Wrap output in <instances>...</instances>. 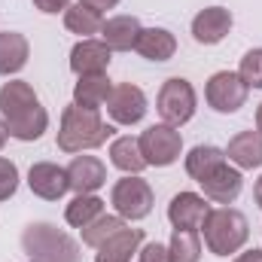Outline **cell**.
<instances>
[{
  "label": "cell",
  "instance_id": "obj_1",
  "mask_svg": "<svg viewBox=\"0 0 262 262\" xmlns=\"http://www.w3.org/2000/svg\"><path fill=\"white\" fill-rule=\"evenodd\" d=\"M0 116L9 128V137L15 140H40L49 125V113L40 104L37 92L25 79H12L0 85Z\"/></svg>",
  "mask_w": 262,
  "mask_h": 262
},
{
  "label": "cell",
  "instance_id": "obj_2",
  "mask_svg": "<svg viewBox=\"0 0 262 262\" xmlns=\"http://www.w3.org/2000/svg\"><path fill=\"white\" fill-rule=\"evenodd\" d=\"M113 137V125L101 119L98 110H85L70 104L61 113V128H58V149L61 152H82L107 143Z\"/></svg>",
  "mask_w": 262,
  "mask_h": 262
},
{
  "label": "cell",
  "instance_id": "obj_3",
  "mask_svg": "<svg viewBox=\"0 0 262 262\" xmlns=\"http://www.w3.org/2000/svg\"><path fill=\"white\" fill-rule=\"evenodd\" d=\"M204 244L213 256H229V253H238L247 238H250V226H247V216L235 207H216L207 213L204 226Z\"/></svg>",
  "mask_w": 262,
  "mask_h": 262
},
{
  "label": "cell",
  "instance_id": "obj_4",
  "mask_svg": "<svg viewBox=\"0 0 262 262\" xmlns=\"http://www.w3.org/2000/svg\"><path fill=\"white\" fill-rule=\"evenodd\" d=\"M21 247L31 262H79L76 241L52 223H31L21 235Z\"/></svg>",
  "mask_w": 262,
  "mask_h": 262
},
{
  "label": "cell",
  "instance_id": "obj_5",
  "mask_svg": "<svg viewBox=\"0 0 262 262\" xmlns=\"http://www.w3.org/2000/svg\"><path fill=\"white\" fill-rule=\"evenodd\" d=\"M195 104L198 101H195L192 82L183 79V76H171V79H165V85L159 89L156 110H159V116H162L168 125L180 128V125H186V122L195 116Z\"/></svg>",
  "mask_w": 262,
  "mask_h": 262
},
{
  "label": "cell",
  "instance_id": "obj_6",
  "mask_svg": "<svg viewBox=\"0 0 262 262\" xmlns=\"http://www.w3.org/2000/svg\"><path fill=\"white\" fill-rule=\"evenodd\" d=\"M137 143H140V152H143L146 165H156V168L174 165V162L180 159V152H183V137H180V131L174 128V125H168V122L149 125V128L137 137Z\"/></svg>",
  "mask_w": 262,
  "mask_h": 262
},
{
  "label": "cell",
  "instance_id": "obj_7",
  "mask_svg": "<svg viewBox=\"0 0 262 262\" xmlns=\"http://www.w3.org/2000/svg\"><path fill=\"white\" fill-rule=\"evenodd\" d=\"M247 82L232 73V70H220L207 79V89H204V98L207 104L216 110V113H238L244 104H247Z\"/></svg>",
  "mask_w": 262,
  "mask_h": 262
},
{
  "label": "cell",
  "instance_id": "obj_8",
  "mask_svg": "<svg viewBox=\"0 0 262 262\" xmlns=\"http://www.w3.org/2000/svg\"><path fill=\"white\" fill-rule=\"evenodd\" d=\"M110 201H113V207H116V213L122 220H143L152 210V189L137 174H128L125 180H119L113 186Z\"/></svg>",
  "mask_w": 262,
  "mask_h": 262
},
{
  "label": "cell",
  "instance_id": "obj_9",
  "mask_svg": "<svg viewBox=\"0 0 262 262\" xmlns=\"http://www.w3.org/2000/svg\"><path fill=\"white\" fill-rule=\"evenodd\" d=\"M107 113L119 125H137L146 116V95L131 82L113 85V92L107 98Z\"/></svg>",
  "mask_w": 262,
  "mask_h": 262
},
{
  "label": "cell",
  "instance_id": "obj_10",
  "mask_svg": "<svg viewBox=\"0 0 262 262\" xmlns=\"http://www.w3.org/2000/svg\"><path fill=\"white\" fill-rule=\"evenodd\" d=\"M67 180L76 195H95L107 183V165L98 156H76L67 165Z\"/></svg>",
  "mask_w": 262,
  "mask_h": 262
},
{
  "label": "cell",
  "instance_id": "obj_11",
  "mask_svg": "<svg viewBox=\"0 0 262 262\" xmlns=\"http://www.w3.org/2000/svg\"><path fill=\"white\" fill-rule=\"evenodd\" d=\"M28 186H31L34 195L46 198V201H58L70 189L67 168H58L55 162H37L28 171Z\"/></svg>",
  "mask_w": 262,
  "mask_h": 262
},
{
  "label": "cell",
  "instance_id": "obj_12",
  "mask_svg": "<svg viewBox=\"0 0 262 262\" xmlns=\"http://www.w3.org/2000/svg\"><path fill=\"white\" fill-rule=\"evenodd\" d=\"M110 55L113 49L104 43V40H79L73 49H70V70L76 76H92V73H107L110 67Z\"/></svg>",
  "mask_w": 262,
  "mask_h": 262
},
{
  "label": "cell",
  "instance_id": "obj_13",
  "mask_svg": "<svg viewBox=\"0 0 262 262\" xmlns=\"http://www.w3.org/2000/svg\"><path fill=\"white\" fill-rule=\"evenodd\" d=\"M210 207L207 201L198 195V192H180V195L171 198L168 204V220L174 229H186V232H198L207 220Z\"/></svg>",
  "mask_w": 262,
  "mask_h": 262
},
{
  "label": "cell",
  "instance_id": "obj_14",
  "mask_svg": "<svg viewBox=\"0 0 262 262\" xmlns=\"http://www.w3.org/2000/svg\"><path fill=\"white\" fill-rule=\"evenodd\" d=\"M232 31V12L223 6H207L192 18V37L201 46H216Z\"/></svg>",
  "mask_w": 262,
  "mask_h": 262
},
{
  "label": "cell",
  "instance_id": "obj_15",
  "mask_svg": "<svg viewBox=\"0 0 262 262\" xmlns=\"http://www.w3.org/2000/svg\"><path fill=\"white\" fill-rule=\"evenodd\" d=\"M201 189H204V195L210 198V201H216V204H232L235 198L241 195V189H244V177H241L238 168L220 165L207 180H201Z\"/></svg>",
  "mask_w": 262,
  "mask_h": 262
},
{
  "label": "cell",
  "instance_id": "obj_16",
  "mask_svg": "<svg viewBox=\"0 0 262 262\" xmlns=\"http://www.w3.org/2000/svg\"><path fill=\"white\" fill-rule=\"evenodd\" d=\"M140 21L134 15H113L101 25V40L113 49V52H131L137 46L140 37Z\"/></svg>",
  "mask_w": 262,
  "mask_h": 262
},
{
  "label": "cell",
  "instance_id": "obj_17",
  "mask_svg": "<svg viewBox=\"0 0 262 262\" xmlns=\"http://www.w3.org/2000/svg\"><path fill=\"white\" fill-rule=\"evenodd\" d=\"M229 162H235L238 171H253L262 168V134L259 131H241L229 140V149H226Z\"/></svg>",
  "mask_w": 262,
  "mask_h": 262
},
{
  "label": "cell",
  "instance_id": "obj_18",
  "mask_svg": "<svg viewBox=\"0 0 262 262\" xmlns=\"http://www.w3.org/2000/svg\"><path fill=\"white\" fill-rule=\"evenodd\" d=\"M140 241H143V232L125 226L122 232H116L113 238H107V241L98 247L95 262H131V256H134L137 247H140Z\"/></svg>",
  "mask_w": 262,
  "mask_h": 262
},
{
  "label": "cell",
  "instance_id": "obj_19",
  "mask_svg": "<svg viewBox=\"0 0 262 262\" xmlns=\"http://www.w3.org/2000/svg\"><path fill=\"white\" fill-rule=\"evenodd\" d=\"M134 52H140L146 61H168V58H174V52H177V40H174V34L165 31V28H143L140 37H137Z\"/></svg>",
  "mask_w": 262,
  "mask_h": 262
},
{
  "label": "cell",
  "instance_id": "obj_20",
  "mask_svg": "<svg viewBox=\"0 0 262 262\" xmlns=\"http://www.w3.org/2000/svg\"><path fill=\"white\" fill-rule=\"evenodd\" d=\"M113 92V82L107 79V73H92V76H79V82L73 85V104L85 107V110H101L107 104Z\"/></svg>",
  "mask_w": 262,
  "mask_h": 262
},
{
  "label": "cell",
  "instance_id": "obj_21",
  "mask_svg": "<svg viewBox=\"0 0 262 262\" xmlns=\"http://www.w3.org/2000/svg\"><path fill=\"white\" fill-rule=\"evenodd\" d=\"M31 46L25 40V34L18 31H3L0 34V76H12L28 64Z\"/></svg>",
  "mask_w": 262,
  "mask_h": 262
},
{
  "label": "cell",
  "instance_id": "obj_22",
  "mask_svg": "<svg viewBox=\"0 0 262 262\" xmlns=\"http://www.w3.org/2000/svg\"><path fill=\"white\" fill-rule=\"evenodd\" d=\"M220 165H226V152L220 146H210V143H198L195 149L186 156V174L192 180H207Z\"/></svg>",
  "mask_w": 262,
  "mask_h": 262
},
{
  "label": "cell",
  "instance_id": "obj_23",
  "mask_svg": "<svg viewBox=\"0 0 262 262\" xmlns=\"http://www.w3.org/2000/svg\"><path fill=\"white\" fill-rule=\"evenodd\" d=\"M110 162H113L119 171H125V174H140V171L146 168V159H143V152H140V143H137V137H131V134H122V137H116V140L110 143Z\"/></svg>",
  "mask_w": 262,
  "mask_h": 262
},
{
  "label": "cell",
  "instance_id": "obj_24",
  "mask_svg": "<svg viewBox=\"0 0 262 262\" xmlns=\"http://www.w3.org/2000/svg\"><path fill=\"white\" fill-rule=\"evenodd\" d=\"M64 25H67L70 34H79L82 40H89L92 34H101L104 18H101V12L89 9L85 3H73V6L64 9Z\"/></svg>",
  "mask_w": 262,
  "mask_h": 262
},
{
  "label": "cell",
  "instance_id": "obj_25",
  "mask_svg": "<svg viewBox=\"0 0 262 262\" xmlns=\"http://www.w3.org/2000/svg\"><path fill=\"white\" fill-rule=\"evenodd\" d=\"M104 213V201L98 195H76L70 204H67V223L73 229H85L89 223H95L98 216Z\"/></svg>",
  "mask_w": 262,
  "mask_h": 262
},
{
  "label": "cell",
  "instance_id": "obj_26",
  "mask_svg": "<svg viewBox=\"0 0 262 262\" xmlns=\"http://www.w3.org/2000/svg\"><path fill=\"white\" fill-rule=\"evenodd\" d=\"M168 259L171 262H198L201 259V241H198V232L174 229L171 244H168Z\"/></svg>",
  "mask_w": 262,
  "mask_h": 262
},
{
  "label": "cell",
  "instance_id": "obj_27",
  "mask_svg": "<svg viewBox=\"0 0 262 262\" xmlns=\"http://www.w3.org/2000/svg\"><path fill=\"white\" fill-rule=\"evenodd\" d=\"M125 229V220L116 213V216H110V213H101L95 223H89L85 229H82V244H89V247H101L107 238H113L116 232H122Z\"/></svg>",
  "mask_w": 262,
  "mask_h": 262
},
{
  "label": "cell",
  "instance_id": "obj_28",
  "mask_svg": "<svg viewBox=\"0 0 262 262\" xmlns=\"http://www.w3.org/2000/svg\"><path fill=\"white\" fill-rule=\"evenodd\" d=\"M238 76L247 82V89H262V49H250L241 58Z\"/></svg>",
  "mask_w": 262,
  "mask_h": 262
},
{
  "label": "cell",
  "instance_id": "obj_29",
  "mask_svg": "<svg viewBox=\"0 0 262 262\" xmlns=\"http://www.w3.org/2000/svg\"><path fill=\"white\" fill-rule=\"evenodd\" d=\"M15 189H18V168L15 162L0 156V201H9L15 195Z\"/></svg>",
  "mask_w": 262,
  "mask_h": 262
},
{
  "label": "cell",
  "instance_id": "obj_30",
  "mask_svg": "<svg viewBox=\"0 0 262 262\" xmlns=\"http://www.w3.org/2000/svg\"><path fill=\"white\" fill-rule=\"evenodd\" d=\"M137 262H171L168 259V247H162L159 241H152V244H146L140 250V259Z\"/></svg>",
  "mask_w": 262,
  "mask_h": 262
},
{
  "label": "cell",
  "instance_id": "obj_31",
  "mask_svg": "<svg viewBox=\"0 0 262 262\" xmlns=\"http://www.w3.org/2000/svg\"><path fill=\"white\" fill-rule=\"evenodd\" d=\"M34 6L40 9V12H64L67 6H70V0H34Z\"/></svg>",
  "mask_w": 262,
  "mask_h": 262
},
{
  "label": "cell",
  "instance_id": "obj_32",
  "mask_svg": "<svg viewBox=\"0 0 262 262\" xmlns=\"http://www.w3.org/2000/svg\"><path fill=\"white\" fill-rule=\"evenodd\" d=\"M79 3H85V6L95 9V12H104V9H113L119 0H79Z\"/></svg>",
  "mask_w": 262,
  "mask_h": 262
},
{
  "label": "cell",
  "instance_id": "obj_33",
  "mask_svg": "<svg viewBox=\"0 0 262 262\" xmlns=\"http://www.w3.org/2000/svg\"><path fill=\"white\" fill-rule=\"evenodd\" d=\"M235 262H262V250H256V247H253V250L241 253V256H238Z\"/></svg>",
  "mask_w": 262,
  "mask_h": 262
},
{
  "label": "cell",
  "instance_id": "obj_34",
  "mask_svg": "<svg viewBox=\"0 0 262 262\" xmlns=\"http://www.w3.org/2000/svg\"><path fill=\"white\" fill-rule=\"evenodd\" d=\"M6 140H9V128H6V122L0 119V149L6 146Z\"/></svg>",
  "mask_w": 262,
  "mask_h": 262
},
{
  "label": "cell",
  "instance_id": "obj_35",
  "mask_svg": "<svg viewBox=\"0 0 262 262\" xmlns=\"http://www.w3.org/2000/svg\"><path fill=\"white\" fill-rule=\"evenodd\" d=\"M253 198H256V204L262 207V177L256 180V186H253Z\"/></svg>",
  "mask_w": 262,
  "mask_h": 262
},
{
  "label": "cell",
  "instance_id": "obj_36",
  "mask_svg": "<svg viewBox=\"0 0 262 262\" xmlns=\"http://www.w3.org/2000/svg\"><path fill=\"white\" fill-rule=\"evenodd\" d=\"M256 131L262 134V104H259V110H256Z\"/></svg>",
  "mask_w": 262,
  "mask_h": 262
}]
</instances>
